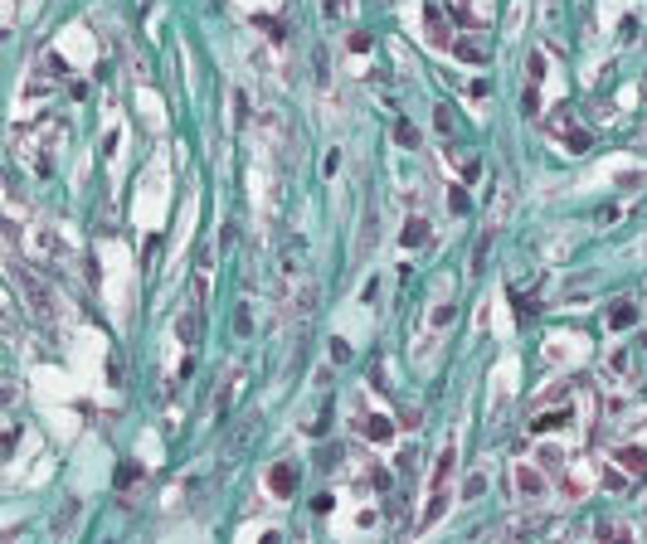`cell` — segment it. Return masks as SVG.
<instances>
[{
  "label": "cell",
  "mask_w": 647,
  "mask_h": 544,
  "mask_svg": "<svg viewBox=\"0 0 647 544\" xmlns=\"http://www.w3.org/2000/svg\"><path fill=\"white\" fill-rule=\"evenodd\" d=\"M239 389H243V365H234V374L224 379V394H219V404H215V413H219V418H229V409H234Z\"/></svg>",
  "instance_id": "cell-5"
},
{
  "label": "cell",
  "mask_w": 647,
  "mask_h": 544,
  "mask_svg": "<svg viewBox=\"0 0 647 544\" xmlns=\"http://www.w3.org/2000/svg\"><path fill=\"white\" fill-rule=\"evenodd\" d=\"M136 476H141V471H136V466H122V471H117V486H131V481H136Z\"/></svg>",
  "instance_id": "cell-21"
},
{
  "label": "cell",
  "mask_w": 647,
  "mask_h": 544,
  "mask_svg": "<svg viewBox=\"0 0 647 544\" xmlns=\"http://www.w3.org/2000/svg\"><path fill=\"white\" fill-rule=\"evenodd\" d=\"M540 530V520H506V525H497V540H506V535H531Z\"/></svg>",
  "instance_id": "cell-13"
},
{
  "label": "cell",
  "mask_w": 647,
  "mask_h": 544,
  "mask_svg": "<svg viewBox=\"0 0 647 544\" xmlns=\"http://www.w3.org/2000/svg\"><path fill=\"white\" fill-rule=\"evenodd\" d=\"M453 54L467 59V64H482V59H487V49H482L477 39H453Z\"/></svg>",
  "instance_id": "cell-12"
},
{
  "label": "cell",
  "mask_w": 647,
  "mask_h": 544,
  "mask_svg": "<svg viewBox=\"0 0 647 544\" xmlns=\"http://www.w3.org/2000/svg\"><path fill=\"white\" fill-rule=\"evenodd\" d=\"M448 209H453V214H467V195H462V190H457V185H453V190H448Z\"/></svg>",
  "instance_id": "cell-16"
},
{
  "label": "cell",
  "mask_w": 647,
  "mask_h": 544,
  "mask_svg": "<svg viewBox=\"0 0 647 544\" xmlns=\"http://www.w3.org/2000/svg\"><path fill=\"white\" fill-rule=\"evenodd\" d=\"M424 20H429V39H433V44H438V49H453V39H457V34H448L443 10H438V5H429V10H424Z\"/></svg>",
  "instance_id": "cell-4"
},
{
  "label": "cell",
  "mask_w": 647,
  "mask_h": 544,
  "mask_svg": "<svg viewBox=\"0 0 647 544\" xmlns=\"http://www.w3.org/2000/svg\"><path fill=\"white\" fill-rule=\"evenodd\" d=\"M268 491H273V496H292V491H297V466H292V462H278V466L268 471Z\"/></svg>",
  "instance_id": "cell-2"
},
{
  "label": "cell",
  "mask_w": 647,
  "mask_h": 544,
  "mask_svg": "<svg viewBox=\"0 0 647 544\" xmlns=\"http://www.w3.org/2000/svg\"><path fill=\"white\" fill-rule=\"evenodd\" d=\"M394 136H399V146H414V141H419V131H414L409 122H399V126H394Z\"/></svg>",
  "instance_id": "cell-17"
},
{
  "label": "cell",
  "mask_w": 647,
  "mask_h": 544,
  "mask_svg": "<svg viewBox=\"0 0 647 544\" xmlns=\"http://www.w3.org/2000/svg\"><path fill=\"white\" fill-rule=\"evenodd\" d=\"M618 462H623V471H628V476H647V452H643V447H623V452H618Z\"/></svg>",
  "instance_id": "cell-8"
},
{
  "label": "cell",
  "mask_w": 647,
  "mask_h": 544,
  "mask_svg": "<svg viewBox=\"0 0 647 544\" xmlns=\"http://www.w3.org/2000/svg\"><path fill=\"white\" fill-rule=\"evenodd\" d=\"M638 321V311H633V302H613V311H609V326L613 330H628Z\"/></svg>",
  "instance_id": "cell-11"
},
{
  "label": "cell",
  "mask_w": 647,
  "mask_h": 544,
  "mask_svg": "<svg viewBox=\"0 0 647 544\" xmlns=\"http://www.w3.org/2000/svg\"><path fill=\"white\" fill-rule=\"evenodd\" d=\"M360 433L370 437V442H390V437H394V423H390V418H365Z\"/></svg>",
  "instance_id": "cell-9"
},
{
  "label": "cell",
  "mask_w": 647,
  "mask_h": 544,
  "mask_svg": "<svg viewBox=\"0 0 647 544\" xmlns=\"http://www.w3.org/2000/svg\"><path fill=\"white\" fill-rule=\"evenodd\" d=\"M429 243V219H409L404 223V248H424Z\"/></svg>",
  "instance_id": "cell-10"
},
{
  "label": "cell",
  "mask_w": 647,
  "mask_h": 544,
  "mask_svg": "<svg viewBox=\"0 0 647 544\" xmlns=\"http://www.w3.org/2000/svg\"><path fill=\"white\" fill-rule=\"evenodd\" d=\"M560 423H569V413H540L536 423H531V433H550V428H560Z\"/></svg>",
  "instance_id": "cell-14"
},
{
  "label": "cell",
  "mask_w": 647,
  "mask_h": 544,
  "mask_svg": "<svg viewBox=\"0 0 647 544\" xmlns=\"http://www.w3.org/2000/svg\"><path fill=\"white\" fill-rule=\"evenodd\" d=\"M350 10V0H326V15H346Z\"/></svg>",
  "instance_id": "cell-22"
},
{
  "label": "cell",
  "mask_w": 647,
  "mask_h": 544,
  "mask_svg": "<svg viewBox=\"0 0 647 544\" xmlns=\"http://www.w3.org/2000/svg\"><path fill=\"white\" fill-rule=\"evenodd\" d=\"M331 360L346 365V360H350V345H346V340H331Z\"/></svg>",
  "instance_id": "cell-18"
},
{
  "label": "cell",
  "mask_w": 647,
  "mask_h": 544,
  "mask_svg": "<svg viewBox=\"0 0 647 544\" xmlns=\"http://www.w3.org/2000/svg\"><path fill=\"white\" fill-rule=\"evenodd\" d=\"M536 112H540V93H536V83H531L526 88V117H536Z\"/></svg>",
  "instance_id": "cell-19"
},
{
  "label": "cell",
  "mask_w": 647,
  "mask_h": 544,
  "mask_svg": "<svg viewBox=\"0 0 647 544\" xmlns=\"http://www.w3.org/2000/svg\"><path fill=\"white\" fill-rule=\"evenodd\" d=\"M200 326H205V307L195 302V307L180 316V326H176L180 330V345H200Z\"/></svg>",
  "instance_id": "cell-3"
},
{
  "label": "cell",
  "mask_w": 647,
  "mask_h": 544,
  "mask_svg": "<svg viewBox=\"0 0 647 544\" xmlns=\"http://www.w3.org/2000/svg\"><path fill=\"white\" fill-rule=\"evenodd\" d=\"M526 73H531V83H540V78H545V54H540V49H531V59H526Z\"/></svg>",
  "instance_id": "cell-15"
},
{
  "label": "cell",
  "mask_w": 647,
  "mask_h": 544,
  "mask_svg": "<svg viewBox=\"0 0 647 544\" xmlns=\"http://www.w3.org/2000/svg\"><path fill=\"white\" fill-rule=\"evenodd\" d=\"M482 491H487V476H472V481H467V501H477Z\"/></svg>",
  "instance_id": "cell-20"
},
{
  "label": "cell",
  "mask_w": 647,
  "mask_h": 544,
  "mask_svg": "<svg viewBox=\"0 0 647 544\" xmlns=\"http://www.w3.org/2000/svg\"><path fill=\"white\" fill-rule=\"evenodd\" d=\"M453 466H457V452H453V442H448V447L438 452V466H433V496H429V510H424V520H419L424 530H429L433 520L448 510V481H453Z\"/></svg>",
  "instance_id": "cell-1"
},
{
  "label": "cell",
  "mask_w": 647,
  "mask_h": 544,
  "mask_svg": "<svg viewBox=\"0 0 647 544\" xmlns=\"http://www.w3.org/2000/svg\"><path fill=\"white\" fill-rule=\"evenodd\" d=\"M20 287L29 292V302H34V311H39V316H49V292H44V287H39V282H34V277H29L24 267H20Z\"/></svg>",
  "instance_id": "cell-7"
},
{
  "label": "cell",
  "mask_w": 647,
  "mask_h": 544,
  "mask_svg": "<svg viewBox=\"0 0 647 544\" xmlns=\"http://www.w3.org/2000/svg\"><path fill=\"white\" fill-rule=\"evenodd\" d=\"M516 491H521V496H540V491H545V476L521 462V466H516Z\"/></svg>",
  "instance_id": "cell-6"
}]
</instances>
